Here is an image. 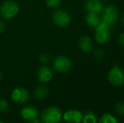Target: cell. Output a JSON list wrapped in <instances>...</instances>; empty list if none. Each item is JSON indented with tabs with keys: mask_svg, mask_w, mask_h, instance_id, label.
<instances>
[{
	"mask_svg": "<svg viewBox=\"0 0 124 123\" xmlns=\"http://www.w3.org/2000/svg\"><path fill=\"white\" fill-rule=\"evenodd\" d=\"M100 123H116L117 120L111 114H104L99 120Z\"/></svg>",
	"mask_w": 124,
	"mask_h": 123,
	"instance_id": "cell-17",
	"label": "cell"
},
{
	"mask_svg": "<svg viewBox=\"0 0 124 123\" xmlns=\"http://www.w3.org/2000/svg\"><path fill=\"white\" fill-rule=\"evenodd\" d=\"M85 22L90 27L95 28L101 22V19H100L98 14L88 13V14L85 17Z\"/></svg>",
	"mask_w": 124,
	"mask_h": 123,
	"instance_id": "cell-14",
	"label": "cell"
},
{
	"mask_svg": "<svg viewBox=\"0 0 124 123\" xmlns=\"http://www.w3.org/2000/svg\"><path fill=\"white\" fill-rule=\"evenodd\" d=\"M122 24H123V25H124V15L123 17H122Z\"/></svg>",
	"mask_w": 124,
	"mask_h": 123,
	"instance_id": "cell-24",
	"label": "cell"
},
{
	"mask_svg": "<svg viewBox=\"0 0 124 123\" xmlns=\"http://www.w3.org/2000/svg\"><path fill=\"white\" fill-rule=\"evenodd\" d=\"M78 46L84 52H90L93 49V42L89 36H82L78 41Z\"/></svg>",
	"mask_w": 124,
	"mask_h": 123,
	"instance_id": "cell-13",
	"label": "cell"
},
{
	"mask_svg": "<svg viewBox=\"0 0 124 123\" xmlns=\"http://www.w3.org/2000/svg\"><path fill=\"white\" fill-rule=\"evenodd\" d=\"M64 121L69 123H78L82 122V117L83 115L81 114V112H79L78 110H70L66 111L62 116Z\"/></svg>",
	"mask_w": 124,
	"mask_h": 123,
	"instance_id": "cell-10",
	"label": "cell"
},
{
	"mask_svg": "<svg viewBox=\"0 0 124 123\" xmlns=\"http://www.w3.org/2000/svg\"><path fill=\"white\" fill-rule=\"evenodd\" d=\"M6 28V24L4 23V21L2 20H0V33H2Z\"/></svg>",
	"mask_w": 124,
	"mask_h": 123,
	"instance_id": "cell-23",
	"label": "cell"
},
{
	"mask_svg": "<svg viewBox=\"0 0 124 123\" xmlns=\"http://www.w3.org/2000/svg\"><path fill=\"white\" fill-rule=\"evenodd\" d=\"M111 25L106 22H100V24L95 27V40L100 44H105L111 38Z\"/></svg>",
	"mask_w": 124,
	"mask_h": 123,
	"instance_id": "cell-3",
	"label": "cell"
},
{
	"mask_svg": "<svg viewBox=\"0 0 124 123\" xmlns=\"http://www.w3.org/2000/svg\"><path fill=\"white\" fill-rule=\"evenodd\" d=\"M118 42L121 46H124V33H121L118 37Z\"/></svg>",
	"mask_w": 124,
	"mask_h": 123,
	"instance_id": "cell-22",
	"label": "cell"
},
{
	"mask_svg": "<svg viewBox=\"0 0 124 123\" xmlns=\"http://www.w3.org/2000/svg\"><path fill=\"white\" fill-rule=\"evenodd\" d=\"M72 67V62L65 56H58L54 59L53 67L57 72H66Z\"/></svg>",
	"mask_w": 124,
	"mask_h": 123,
	"instance_id": "cell-6",
	"label": "cell"
},
{
	"mask_svg": "<svg viewBox=\"0 0 124 123\" xmlns=\"http://www.w3.org/2000/svg\"><path fill=\"white\" fill-rule=\"evenodd\" d=\"M118 18V10L114 5H108L102 9V20L111 25L116 23Z\"/></svg>",
	"mask_w": 124,
	"mask_h": 123,
	"instance_id": "cell-5",
	"label": "cell"
},
{
	"mask_svg": "<svg viewBox=\"0 0 124 123\" xmlns=\"http://www.w3.org/2000/svg\"><path fill=\"white\" fill-rule=\"evenodd\" d=\"M39 59L42 62H47L50 60V55L47 53H41L39 56Z\"/></svg>",
	"mask_w": 124,
	"mask_h": 123,
	"instance_id": "cell-21",
	"label": "cell"
},
{
	"mask_svg": "<svg viewBox=\"0 0 124 123\" xmlns=\"http://www.w3.org/2000/svg\"><path fill=\"white\" fill-rule=\"evenodd\" d=\"M52 20L59 27H65L70 23V15L63 10L57 9L52 14Z\"/></svg>",
	"mask_w": 124,
	"mask_h": 123,
	"instance_id": "cell-7",
	"label": "cell"
},
{
	"mask_svg": "<svg viewBox=\"0 0 124 123\" xmlns=\"http://www.w3.org/2000/svg\"><path fill=\"white\" fill-rule=\"evenodd\" d=\"M38 79L41 83H48L52 79V71L50 67L42 66L39 68L37 72Z\"/></svg>",
	"mask_w": 124,
	"mask_h": 123,
	"instance_id": "cell-12",
	"label": "cell"
},
{
	"mask_svg": "<svg viewBox=\"0 0 124 123\" xmlns=\"http://www.w3.org/2000/svg\"><path fill=\"white\" fill-rule=\"evenodd\" d=\"M8 107V104L3 99H0V113H3L7 110Z\"/></svg>",
	"mask_w": 124,
	"mask_h": 123,
	"instance_id": "cell-20",
	"label": "cell"
},
{
	"mask_svg": "<svg viewBox=\"0 0 124 123\" xmlns=\"http://www.w3.org/2000/svg\"><path fill=\"white\" fill-rule=\"evenodd\" d=\"M20 11L18 3L12 0L6 1L0 7V14L3 19H12Z\"/></svg>",
	"mask_w": 124,
	"mask_h": 123,
	"instance_id": "cell-2",
	"label": "cell"
},
{
	"mask_svg": "<svg viewBox=\"0 0 124 123\" xmlns=\"http://www.w3.org/2000/svg\"><path fill=\"white\" fill-rule=\"evenodd\" d=\"M108 80L114 86H122L124 84V72L117 66H114L108 73Z\"/></svg>",
	"mask_w": 124,
	"mask_h": 123,
	"instance_id": "cell-4",
	"label": "cell"
},
{
	"mask_svg": "<svg viewBox=\"0 0 124 123\" xmlns=\"http://www.w3.org/2000/svg\"><path fill=\"white\" fill-rule=\"evenodd\" d=\"M85 8L88 13L99 14L102 11L103 5L99 0H87L85 3Z\"/></svg>",
	"mask_w": 124,
	"mask_h": 123,
	"instance_id": "cell-11",
	"label": "cell"
},
{
	"mask_svg": "<svg viewBox=\"0 0 124 123\" xmlns=\"http://www.w3.org/2000/svg\"><path fill=\"white\" fill-rule=\"evenodd\" d=\"M62 110L57 106L48 107L41 114V121L46 123H57L62 120Z\"/></svg>",
	"mask_w": 124,
	"mask_h": 123,
	"instance_id": "cell-1",
	"label": "cell"
},
{
	"mask_svg": "<svg viewBox=\"0 0 124 123\" xmlns=\"http://www.w3.org/2000/svg\"><path fill=\"white\" fill-rule=\"evenodd\" d=\"M46 4L51 8H57L60 6L61 0H46Z\"/></svg>",
	"mask_w": 124,
	"mask_h": 123,
	"instance_id": "cell-18",
	"label": "cell"
},
{
	"mask_svg": "<svg viewBox=\"0 0 124 123\" xmlns=\"http://www.w3.org/2000/svg\"><path fill=\"white\" fill-rule=\"evenodd\" d=\"M115 111L119 115L124 116V103H123V102L116 103V105H115Z\"/></svg>",
	"mask_w": 124,
	"mask_h": 123,
	"instance_id": "cell-19",
	"label": "cell"
},
{
	"mask_svg": "<svg viewBox=\"0 0 124 123\" xmlns=\"http://www.w3.org/2000/svg\"><path fill=\"white\" fill-rule=\"evenodd\" d=\"M48 95V89L44 85H40L35 89L34 96L37 100H43Z\"/></svg>",
	"mask_w": 124,
	"mask_h": 123,
	"instance_id": "cell-15",
	"label": "cell"
},
{
	"mask_svg": "<svg viewBox=\"0 0 124 123\" xmlns=\"http://www.w3.org/2000/svg\"><path fill=\"white\" fill-rule=\"evenodd\" d=\"M0 123H3V122H1V121H0Z\"/></svg>",
	"mask_w": 124,
	"mask_h": 123,
	"instance_id": "cell-26",
	"label": "cell"
},
{
	"mask_svg": "<svg viewBox=\"0 0 124 123\" xmlns=\"http://www.w3.org/2000/svg\"><path fill=\"white\" fill-rule=\"evenodd\" d=\"M82 121L85 123H95L97 122V116L94 112L88 111L85 113V115L82 117Z\"/></svg>",
	"mask_w": 124,
	"mask_h": 123,
	"instance_id": "cell-16",
	"label": "cell"
},
{
	"mask_svg": "<svg viewBox=\"0 0 124 123\" xmlns=\"http://www.w3.org/2000/svg\"><path fill=\"white\" fill-rule=\"evenodd\" d=\"M40 111L38 108L36 106H33V105L26 106L22 109L20 111V115H21L22 118L25 121H29V122H31L33 119L38 117Z\"/></svg>",
	"mask_w": 124,
	"mask_h": 123,
	"instance_id": "cell-9",
	"label": "cell"
},
{
	"mask_svg": "<svg viewBox=\"0 0 124 123\" xmlns=\"http://www.w3.org/2000/svg\"><path fill=\"white\" fill-rule=\"evenodd\" d=\"M2 79H3V74H2V72H0V81L2 80Z\"/></svg>",
	"mask_w": 124,
	"mask_h": 123,
	"instance_id": "cell-25",
	"label": "cell"
},
{
	"mask_svg": "<svg viewBox=\"0 0 124 123\" xmlns=\"http://www.w3.org/2000/svg\"><path fill=\"white\" fill-rule=\"evenodd\" d=\"M13 101L18 104H25L30 100V93L25 88H17L11 94Z\"/></svg>",
	"mask_w": 124,
	"mask_h": 123,
	"instance_id": "cell-8",
	"label": "cell"
}]
</instances>
